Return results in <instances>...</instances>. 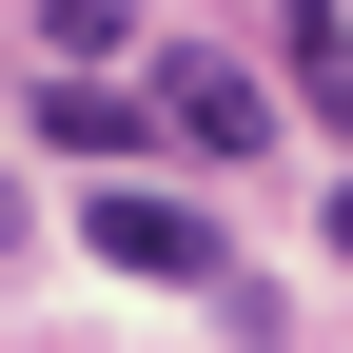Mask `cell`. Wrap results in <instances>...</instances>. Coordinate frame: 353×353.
<instances>
[{"mask_svg": "<svg viewBox=\"0 0 353 353\" xmlns=\"http://www.w3.org/2000/svg\"><path fill=\"white\" fill-rule=\"evenodd\" d=\"M0 255H20V196H0Z\"/></svg>", "mask_w": 353, "mask_h": 353, "instance_id": "6", "label": "cell"}, {"mask_svg": "<svg viewBox=\"0 0 353 353\" xmlns=\"http://www.w3.org/2000/svg\"><path fill=\"white\" fill-rule=\"evenodd\" d=\"M39 138H59V157H118L138 99H118V79H39Z\"/></svg>", "mask_w": 353, "mask_h": 353, "instance_id": "3", "label": "cell"}, {"mask_svg": "<svg viewBox=\"0 0 353 353\" xmlns=\"http://www.w3.org/2000/svg\"><path fill=\"white\" fill-rule=\"evenodd\" d=\"M294 99H314L334 138H353V39H294Z\"/></svg>", "mask_w": 353, "mask_h": 353, "instance_id": "5", "label": "cell"}, {"mask_svg": "<svg viewBox=\"0 0 353 353\" xmlns=\"http://www.w3.org/2000/svg\"><path fill=\"white\" fill-rule=\"evenodd\" d=\"M79 236H99L118 275H176V294H236V236H216L196 196H138V176H118V196H79Z\"/></svg>", "mask_w": 353, "mask_h": 353, "instance_id": "1", "label": "cell"}, {"mask_svg": "<svg viewBox=\"0 0 353 353\" xmlns=\"http://www.w3.org/2000/svg\"><path fill=\"white\" fill-rule=\"evenodd\" d=\"M334 255H353V196H334Z\"/></svg>", "mask_w": 353, "mask_h": 353, "instance_id": "7", "label": "cell"}, {"mask_svg": "<svg viewBox=\"0 0 353 353\" xmlns=\"http://www.w3.org/2000/svg\"><path fill=\"white\" fill-rule=\"evenodd\" d=\"M157 118H176L196 157H255V138H275V79H255V59H176V79H157Z\"/></svg>", "mask_w": 353, "mask_h": 353, "instance_id": "2", "label": "cell"}, {"mask_svg": "<svg viewBox=\"0 0 353 353\" xmlns=\"http://www.w3.org/2000/svg\"><path fill=\"white\" fill-rule=\"evenodd\" d=\"M39 39H59V79H99L118 39H138V0H39Z\"/></svg>", "mask_w": 353, "mask_h": 353, "instance_id": "4", "label": "cell"}]
</instances>
